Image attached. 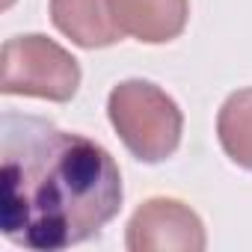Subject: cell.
Returning a JSON list of instances; mask_svg holds the SVG:
<instances>
[{
    "label": "cell",
    "instance_id": "52a82bcc",
    "mask_svg": "<svg viewBox=\"0 0 252 252\" xmlns=\"http://www.w3.org/2000/svg\"><path fill=\"white\" fill-rule=\"evenodd\" d=\"M217 140L225 158L252 172V86L231 92L217 116Z\"/></svg>",
    "mask_w": 252,
    "mask_h": 252
},
{
    "label": "cell",
    "instance_id": "7a4b0ae2",
    "mask_svg": "<svg viewBox=\"0 0 252 252\" xmlns=\"http://www.w3.org/2000/svg\"><path fill=\"white\" fill-rule=\"evenodd\" d=\"M107 116L125 149L143 163H163L181 146L184 113L175 98L152 80L134 77L113 86Z\"/></svg>",
    "mask_w": 252,
    "mask_h": 252
},
{
    "label": "cell",
    "instance_id": "8992f818",
    "mask_svg": "<svg viewBox=\"0 0 252 252\" xmlns=\"http://www.w3.org/2000/svg\"><path fill=\"white\" fill-rule=\"evenodd\" d=\"M51 21L65 39L86 51L110 48L122 39L107 0H51Z\"/></svg>",
    "mask_w": 252,
    "mask_h": 252
},
{
    "label": "cell",
    "instance_id": "5b68a950",
    "mask_svg": "<svg viewBox=\"0 0 252 252\" xmlns=\"http://www.w3.org/2000/svg\"><path fill=\"white\" fill-rule=\"evenodd\" d=\"M122 36L143 45H166L178 39L190 18V0H107Z\"/></svg>",
    "mask_w": 252,
    "mask_h": 252
},
{
    "label": "cell",
    "instance_id": "277c9868",
    "mask_svg": "<svg viewBox=\"0 0 252 252\" xmlns=\"http://www.w3.org/2000/svg\"><path fill=\"white\" fill-rule=\"evenodd\" d=\"M125 246L131 252H202L208 246L202 217L181 199H146L128 220Z\"/></svg>",
    "mask_w": 252,
    "mask_h": 252
},
{
    "label": "cell",
    "instance_id": "6da1fadb",
    "mask_svg": "<svg viewBox=\"0 0 252 252\" xmlns=\"http://www.w3.org/2000/svg\"><path fill=\"white\" fill-rule=\"evenodd\" d=\"M113 155L51 119H0V231L21 249L60 252L92 240L122 211Z\"/></svg>",
    "mask_w": 252,
    "mask_h": 252
},
{
    "label": "cell",
    "instance_id": "3957f363",
    "mask_svg": "<svg viewBox=\"0 0 252 252\" xmlns=\"http://www.w3.org/2000/svg\"><path fill=\"white\" fill-rule=\"evenodd\" d=\"M80 63L42 33L12 36L3 45V95L65 104L77 95Z\"/></svg>",
    "mask_w": 252,
    "mask_h": 252
}]
</instances>
